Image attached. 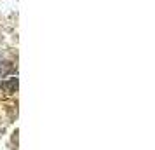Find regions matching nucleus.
<instances>
[{
  "mask_svg": "<svg viewBox=\"0 0 155 150\" xmlns=\"http://www.w3.org/2000/svg\"><path fill=\"white\" fill-rule=\"evenodd\" d=\"M4 87L7 89L9 93H12L14 89H18V79H12L11 82H7V84H4Z\"/></svg>",
  "mask_w": 155,
  "mask_h": 150,
  "instance_id": "1",
  "label": "nucleus"
}]
</instances>
